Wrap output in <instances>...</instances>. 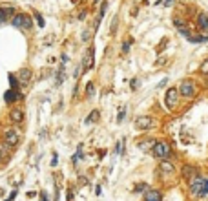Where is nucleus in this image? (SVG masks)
Listing matches in <instances>:
<instances>
[{
  "label": "nucleus",
  "instance_id": "1",
  "mask_svg": "<svg viewBox=\"0 0 208 201\" xmlns=\"http://www.w3.org/2000/svg\"><path fill=\"white\" fill-rule=\"evenodd\" d=\"M153 156L157 159H166L170 156V145L168 143H155L153 145Z\"/></svg>",
  "mask_w": 208,
  "mask_h": 201
},
{
  "label": "nucleus",
  "instance_id": "2",
  "mask_svg": "<svg viewBox=\"0 0 208 201\" xmlns=\"http://www.w3.org/2000/svg\"><path fill=\"white\" fill-rule=\"evenodd\" d=\"M11 24L15 26V28H24V29H29L33 24H31V19L28 17V15H15L13 17V20Z\"/></svg>",
  "mask_w": 208,
  "mask_h": 201
},
{
  "label": "nucleus",
  "instance_id": "3",
  "mask_svg": "<svg viewBox=\"0 0 208 201\" xmlns=\"http://www.w3.org/2000/svg\"><path fill=\"white\" fill-rule=\"evenodd\" d=\"M177 92H179V95H183V97H192L195 93V84L192 81H183Z\"/></svg>",
  "mask_w": 208,
  "mask_h": 201
},
{
  "label": "nucleus",
  "instance_id": "4",
  "mask_svg": "<svg viewBox=\"0 0 208 201\" xmlns=\"http://www.w3.org/2000/svg\"><path fill=\"white\" fill-rule=\"evenodd\" d=\"M177 103H179V92H177L175 88H170L166 92V97H164V104L172 110V108H175Z\"/></svg>",
  "mask_w": 208,
  "mask_h": 201
},
{
  "label": "nucleus",
  "instance_id": "5",
  "mask_svg": "<svg viewBox=\"0 0 208 201\" xmlns=\"http://www.w3.org/2000/svg\"><path fill=\"white\" fill-rule=\"evenodd\" d=\"M152 124H153V121H152V117H148V115H141V117H137L135 119V128L137 130H150L152 128Z\"/></svg>",
  "mask_w": 208,
  "mask_h": 201
},
{
  "label": "nucleus",
  "instance_id": "6",
  "mask_svg": "<svg viewBox=\"0 0 208 201\" xmlns=\"http://www.w3.org/2000/svg\"><path fill=\"white\" fill-rule=\"evenodd\" d=\"M203 185H205V179H203L201 176L192 177V183H190V190H192V194H194V196H201Z\"/></svg>",
  "mask_w": 208,
  "mask_h": 201
},
{
  "label": "nucleus",
  "instance_id": "7",
  "mask_svg": "<svg viewBox=\"0 0 208 201\" xmlns=\"http://www.w3.org/2000/svg\"><path fill=\"white\" fill-rule=\"evenodd\" d=\"M95 62V48H90L88 51L84 53V59H82V68L84 70H91Z\"/></svg>",
  "mask_w": 208,
  "mask_h": 201
},
{
  "label": "nucleus",
  "instance_id": "8",
  "mask_svg": "<svg viewBox=\"0 0 208 201\" xmlns=\"http://www.w3.org/2000/svg\"><path fill=\"white\" fill-rule=\"evenodd\" d=\"M6 143H8L9 146H15V145L18 143V134H17L15 130H8V132H6Z\"/></svg>",
  "mask_w": 208,
  "mask_h": 201
},
{
  "label": "nucleus",
  "instance_id": "9",
  "mask_svg": "<svg viewBox=\"0 0 208 201\" xmlns=\"http://www.w3.org/2000/svg\"><path fill=\"white\" fill-rule=\"evenodd\" d=\"M161 199H163V196H161L159 190H146L144 201H161Z\"/></svg>",
  "mask_w": 208,
  "mask_h": 201
},
{
  "label": "nucleus",
  "instance_id": "10",
  "mask_svg": "<svg viewBox=\"0 0 208 201\" xmlns=\"http://www.w3.org/2000/svg\"><path fill=\"white\" fill-rule=\"evenodd\" d=\"M4 99H6V103H13V101L20 99V93H18V90H8L4 93Z\"/></svg>",
  "mask_w": 208,
  "mask_h": 201
},
{
  "label": "nucleus",
  "instance_id": "11",
  "mask_svg": "<svg viewBox=\"0 0 208 201\" xmlns=\"http://www.w3.org/2000/svg\"><path fill=\"white\" fill-rule=\"evenodd\" d=\"M13 8H0V24H4V22L9 19L11 15H13Z\"/></svg>",
  "mask_w": 208,
  "mask_h": 201
},
{
  "label": "nucleus",
  "instance_id": "12",
  "mask_svg": "<svg viewBox=\"0 0 208 201\" xmlns=\"http://www.w3.org/2000/svg\"><path fill=\"white\" fill-rule=\"evenodd\" d=\"M197 24L201 29H208V15L206 13H199L197 15Z\"/></svg>",
  "mask_w": 208,
  "mask_h": 201
},
{
  "label": "nucleus",
  "instance_id": "13",
  "mask_svg": "<svg viewBox=\"0 0 208 201\" xmlns=\"http://www.w3.org/2000/svg\"><path fill=\"white\" fill-rule=\"evenodd\" d=\"M18 77H20V82H22V84H26V82L31 79V70H29V68H24V70H20V75H18Z\"/></svg>",
  "mask_w": 208,
  "mask_h": 201
},
{
  "label": "nucleus",
  "instance_id": "14",
  "mask_svg": "<svg viewBox=\"0 0 208 201\" xmlns=\"http://www.w3.org/2000/svg\"><path fill=\"white\" fill-rule=\"evenodd\" d=\"M11 119H13L15 123H22V119H24L22 110H13V112H11Z\"/></svg>",
  "mask_w": 208,
  "mask_h": 201
},
{
  "label": "nucleus",
  "instance_id": "15",
  "mask_svg": "<svg viewBox=\"0 0 208 201\" xmlns=\"http://www.w3.org/2000/svg\"><path fill=\"white\" fill-rule=\"evenodd\" d=\"M86 97H88V99H93L95 97V84L93 82H88V86H86Z\"/></svg>",
  "mask_w": 208,
  "mask_h": 201
},
{
  "label": "nucleus",
  "instance_id": "16",
  "mask_svg": "<svg viewBox=\"0 0 208 201\" xmlns=\"http://www.w3.org/2000/svg\"><path fill=\"white\" fill-rule=\"evenodd\" d=\"M161 170H163L164 174H172V172H174V165H172V163H166V161H163V163H161Z\"/></svg>",
  "mask_w": 208,
  "mask_h": 201
},
{
  "label": "nucleus",
  "instance_id": "17",
  "mask_svg": "<svg viewBox=\"0 0 208 201\" xmlns=\"http://www.w3.org/2000/svg\"><path fill=\"white\" fill-rule=\"evenodd\" d=\"M183 172H185V177H195V176H197L195 168H192V167H185Z\"/></svg>",
  "mask_w": 208,
  "mask_h": 201
},
{
  "label": "nucleus",
  "instance_id": "18",
  "mask_svg": "<svg viewBox=\"0 0 208 201\" xmlns=\"http://www.w3.org/2000/svg\"><path fill=\"white\" fill-rule=\"evenodd\" d=\"M208 37L206 35H197V37H190V42H195V44H201V42H206Z\"/></svg>",
  "mask_w": 208,
  "mask_h": 201
},
{
  "label": "nucleus",
  "instance_id": "19",
  "mask_svg": "<svg viewBox=\"0 0 208 201\" xmlns=\"http://www.w3.org/2000/svg\"><path fill=\"white\" fill-rule=\"evenodd\" d=\"M106 8H108V2H102V4H101V11H99V19H97V24L102 20L104 13H106Z\"/></svg>",
  "mask_w": 208,
  "mask_h": 201
},
{
  "label": "nucleus",
  "instance_id": "20",
  "mask_svg": "<svg viewBox=\"0 0 208 201\" xmlns=\"http://www.w3.org/2000/svg\"><path fill=\"white\" fill-rule=\"evenodd\" d=\"M64 81V66H60L59 68V73H57V86H60Z\"/></svg>",
  "mask_w": 208,
  "mask_h": 201
},
{
  "label": "nucleus",
  "instance_id": "21",
  "mask_svg": "<svg viewBox=\"0 0 208 201\" xmlns=\"http://www.w3.org/2000/svg\"><path fill=\"white\" fill-rule=\"evenodd\" d=\"M97 119H99V112H97V110H93V112H91V114L88 115V119H86V123L90 124V123H93V121H97Z\"/></svg>",
  "mask_w": 208,
  "mask_h": 201
},
{
  "label": "nucleus",
  "instance_id": "22",
  "mask_svg": "<svg viewBox=\"0 0 208 201\" xmlns=\"http://www.w3.org/2000/svg\"><path fill=\"white\" fill-rule=\"evenodd\" d=\"M9 82H11V90H17V88H18V81L15 79L13 73H9Z\"/></svg>",
  "mask_w": 208,
  "mask_h": 201
},
{
  "label": "nucleus",
  "instance_id": "23",
  "mask_svg": "<svg viewBox=\"0 0 208 201\" xmlns=\"http://www.w3.org/2000/svg\"><path fill=\"white\" fill-rule=\"evenodd\" d=\"M146 183H141V185H135V192H143V190H146Z\"/></svg>",
  "mask_w": 208,
  "mask_h": 201
},
{
  "label": "nucleus",
  "instance_id": "24",
  "mask_svg": "<svg viewBox=\"0 0 208 201\" xmlns=\"http://www.w3.org/2000/svg\"><path fill=\"white\" fill-rule=\"evenodd\" d=\"M124 115H126V110H121V112H119V115H117V123H122Z\"/></svg>",
  "mask_w": 208,
  "mask_h": 201
},
{
  "label": "nucleus",
  "instance_id": "25",
  "mask_svg": "<svg viewBox=\"0 0 208 201\" xmlns=\"http://www.w3.org/2000/svg\"><path fill=\"white\" fill-rule=\"evenodd\" d=\"M208 194V179H205V185H203V190H201V196Z\"/></svg>",
  "mask_w": 208,
  "mask_h": 201
},
{
  "label": "nucleus",
  "instance_id": "26",
  "mask_svg": "<svg viewBox=\"0 0 208 201\" xmlns=\"http://www.w3.org/2000/svg\"><path fill=\"white\" fill-rule=\"evenodd\" d=\"M201 71H203V73H208V61H205V62H203V66H201Z\"/></svg>",
  "mask_w": 208,
  "mask_h": 201
},
{
  "label": "nucleus",
  "instance_id": "27",
  "mask_svg": "<svg viewBox=\"0 0 208 201\" xmlns=\"http://www.w3.org/2000/svg\"><path fill=\"white\" fill-rule=\"evenodd\" d=\"M37 22H39V26H40V28H44V19H42L39 13H37Z\"/></svg>",
  "mask_w": 208,
  "mask_h": 201
},
{
  "label": "nucleus",
  "instance_id": "28",
  "mask_svg": "<svg viewBox=\"0 0 208 201\" xmlns=\"http://www.w3.org/2000/svg\"><path fill=\"white\" fill-rule=\"evenodd\" d=\"M79 157H82V152H81V148H79V152L75 154V157H73V163H77V161H79Z\"/></svg>",
  "mask_w": 208,
  "mask_h": 201
},
{
  "label": "nucleus",
  "instance_id": "29",
  "mask_svg": "<svg viewBox=\"0 0 208 201\" xmlns=\"http://www.w3.org/2000/svg\"><path fill=\"white\" fill-rule=\"evenodd\" d=\"M15 198H17V190H13V192H11V194H9V198H8L6 201H13Z\"/></svg>",
  "mask_w": 208,
  "mask_h": 201
},
{
  "label": "nucleus",
  "instance_id": "30",
  "mask_svg": "<svg viewBox=\"0 0 208 201\" xmlns=\"http://www.w3.org/2000/svg\"><path fill=\"white\" fill-rule=\"evenodd\" d=\"M90 39V31H84L82 33V40H88Z\"/></svg>",
  "mask_w": 208,
  "mask_h": 201
},
{
  "label": "nucleus",
  "instance_id": "31",
  "mask_svg": "<svg viewBox=\"0 0 208 201\" xmlns=\"http://www.w3.org/2000/svg\"><path fill=\"white\" fill-rule=\"evenodd\" d=\"M137 84H139V81H137V79H133V81H132V88L135 90V88H137Z\"/></svg>",
  "mask_w": 208,
  "mask_h": 201
},
{
  "label": "nucleus",
  "instance_id": "32",
  "mask_svg": "<svg viewBox=\"0 0 208 201\" xmlns=\"http://www.w3.org/2000/svg\"><path fill=\"white\" fill-rule=\"evenodd\" d=\"M40 198H42V201H48V194H46V192H42Z\"/></svg>",
  "mask_w": 208,
  "mask_h": 201
},
{
  "label": "nucleus",
  "instance_id": "33",
  "mask_svg": "<svg viewBox=\"0 0 208 201\" xmlns=\"http://www.w3.org/2000/svg\"><path fill=\"white\" fill-rule=\"evenodd\" d=\"M128 50H130V42H126L124 46H122V51H128Z\"/></svg>",
  "mask_w": 208,
  "mask_h": 201
},
{
  "label": "nucleus",
  "instance_id": "34",
  "mask_svg": "<svg viewBox=\"0 0 208 201\" xmlns=\"http://www.w3.org/2000/svg\"><path fill=\"white\" fill-rule=\"evenodd\" d=\"M161 2H163V4H164V6H170V4H172V2H174V0H161Z\"/></svg>",
  "mask_w": 208,
  "mask_h": 201
},
{
  "label": "nucleus",
  "instance_id": "35",
  "mask_svg": "<svg viewBox=\"0 0 208 201\" xmlns=\"http://www.w3.org/2000/svg\"><path fill=\"white\" fill-rule=\"evenodd\" d=\"M51 165H53V167H55V165H57V154H55V156H53V159H51Z\"/></svg>",
  "mask_w": 208,
  "mask_h": 201
}]
</instances>
